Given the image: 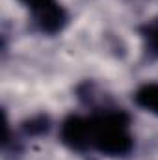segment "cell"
Listing matches in <instances>:
<instances>
[{
	"label": "cell",
	"instance_id": "1",
	"mask_svg": "<svg viewBox=\"0 0 158 160\" xmlns=\"http://www.w3.org/2000/svg\"><path fill=\"white\" fill-rule=\"evenodd\" d=\"M60 142L73 153L108 158H126L136 147L130 114L106 102L93 106L87 116H67L60 125Z\"/></svg>",
	"mask_w": 158,
	"mask_h": 160
},
{
	"label": "cell",
	"instance_id": "2",
	"mask_svg": "<svg viewBox=\"0 0 158 160\" xmlns=\"http://www.w3.org/2000/svg\"><path fill=\"white\" fill-rule=\"evenodd\" d=\"M30 11V28L41 36H58L69 24V11L58 0H19Z\"/></svg>",
	"mask_w": 158,
	"mask_h": 160
},
{
	"label": "cell",
	"instance_id": "3",
	"mask_svg": "<svg viewBox=\"0 0 158 160\" xmlns=\"http://www.w3.org/2000/svg\"><path fill=\"white\" fill-rule=\"evenodd\" d=\"M136 106L145 112H151L158 118V82H145L141 84L132 95Z\"/></svg>",
	"mask_w": 158,
	"mask_h": 160
},
{
	"label": "cell",
	"instance_id": "4",
	"mask_svg": "<svg viewBox=\"0 0 158 160\" xmlns=\"http://www.w3.org/2000/svg\"><path fill=\"white\" fill-rule=\"evenodd\" d=\"M138 34L143 41V50L149 60H158V17H153L138 26Z\"/></svg>",
	"mask_w": 158,
	"mask_h": 160
},
{
	"label": "cell",
	"instance_id": "5",
	"mask_svg": "<svg viewBox=\"0 0 158 160\" xmlns=\"http://www.w3.org/2000/svg\"><path fill=\"white\" fill-rule=\"evenodd\" d=\"M52 128V121L47 114H36L28 119H24L21 123L19 130L24 138H39L48 134V130Z\"/></svg>",
	"mask_w": 158,
	"mask_h": 160
}]
</instances>
